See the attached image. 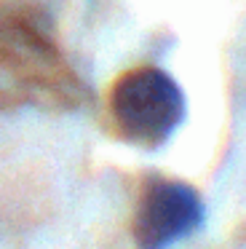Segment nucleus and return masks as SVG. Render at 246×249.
I'll return each instance as SVG.
<instances>
[{
    "mask_svg": "<svg viewBox=\"0 0 246 249\" xmlns=\"http://www.w3.org/2000/svg\"><path fill=\"white\" fill-rule=\"evenodd\" d=\"M107 113L123 142L155 150L182 124L185 97L169 72L142 65L121 72L112 81Z\"/></svg>",
    "mask_w": 246,
    "mask_h": 249,
    "instance_id": "obj_2",
    "label": "nucleus"
},
{
    "mask_svg": "<svg viewBox=\"0 0 246 249\" xmlns=\"http://www.w3.org/2000/svg\"><path fill=\"white\" fill-rule=\"evenodd\" d=\"M203 220V201L195 188L176 179H153L144 185L131 220L139 249H169L190 236Z\"/></svg>",
    "mask_w": 246,
    "mask_h": 249,
    "instance_id": "obj_3",
    "label": "nucleus"
},
{
    "mask_svg": "<svg viewBox=\"0 0 246 249\" xmlns=\"http://www.w3.org/2000/svg\"><path fill=\"white\" fill-rule=\"evenodd\" d=\"M86 97L83 81L40 24L24 14L0 17V110H72Z\"/></svg>",
    "mask_w": 246,
    "mask_h": 249,
    "instance_id": "obj_1",
    "label": "nucleus"
}]
</instances>
